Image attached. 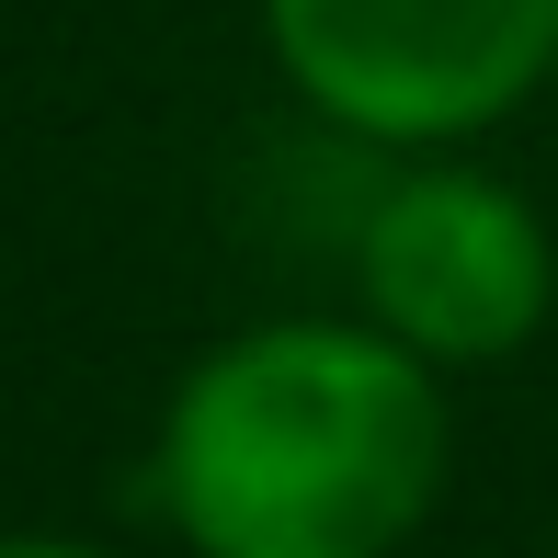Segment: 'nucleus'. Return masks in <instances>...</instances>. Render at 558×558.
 Here are the masks:
<instances>
[{
    "label": "nucleus",
    "mask_w": 558,
    "mask_h": 558,
    "mask_svg": "<svg viewBox=\"0 0 558 558\" xmlns=\"http://www.w3.org/2000/svg\"><path fill=\"white\" fill-rule=\"evenodd\" d=\"M263 46L353 137L456 148L558 69V0H263Z\"/></svg>",
    "instance_id": "nucleus-2"
},
{
    "label": "nucleus",
    "mask_w": 558,
    "mask_h": 558,
    "mask_svg": "<svg viewBox=\"0 0 558 558\" xmlns=\"http://www.w3.org/2000/svg\"><path fill=\"white\" fill-rule=\"evenodd\" d=\"M365 274V331H388L422 365H513L558 308V240L490 171H399L353 228Z\"/></svg>",
    "instance_id": "nucleus-3"
},
{
    "label": "nucleus",
    "mask_w": 558,
    "mask_h": 558,
    "mask_svg": "<svg viewBox=\"0 0 558 558\" xmlns=\"http://www.w3.org/2000/svg\"><path fill=\"white\" fill-rule=\"evenodd\" d=\"M0 558H104V547H69V536H0Z\"/></svg>",
    "instance_id": "nucleus-4"
},
{
    "label": "nucleus",
    "mask_w": 558,
    "mask_h": 558,
    "mask_svg": "<svg viewBox=\"0 0 558 558\" xmlns=\"http://www.w3.org/2000/svg\"><path fill=\"white\" fill-rule=\"evenodd\" d=\"M445 501V388L353 319L228 331L171 388L160 513L194 558H399Z\"/></svg>",
    "instance_id": "nucleus-1"
}]
</instances>
